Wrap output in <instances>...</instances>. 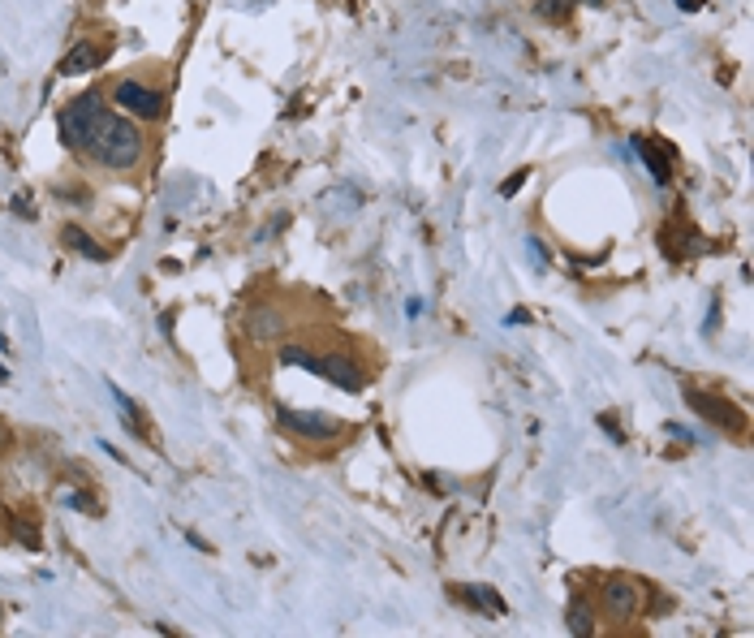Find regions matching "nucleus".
I'll return each instance as SVG.
<instances>
[{
    "label": "nucleus",
    "mask_w": 754,
    "mask_h": 638,
    "mask_svg": "<svg viewBox=\"0 0 754 638\" xmlns=\"http://www.w3.org/2000/svg\"><path fill=\"white\" fill-rule=\"evenodd\" d=\"M87 155L96 164H104V169H134L143 160V134L121 113H104L91 143H87Z\"/></svg>",
    "instance_id": "1"
},
{
    "label": "nucleus",
    "mask_w": 754,
    "mask_h": 638,
    "mask_svg": "<svg viewBox=\"0 0 754 638\" xmlns=\"http://www.w3.org/2000/svg\"><path fill=\"white\" fill-rule=\"evenodd\" d=\"M108 108H104V96L99 91H87V96H78L61 113V143L73 151H87V143H91V134H96L99 117H104Z\"/></svg>",
    "instance_id": "2"
},
{
    "label": "nucleus",
    "mask_w": 754,
    "mask_h": 638,
    "mask_svg": "<svg viewBox=\"0 0 754 638\" xmlns=\"http://www.w3.org/2000/svg\"><path fill=\"white\" fill-rule=\"evenodd\" d=\"M113 104L121 108L125 117H138V122H160L164 108H169L164 91H155V87H147V82H134V78H125V82L113 87Z\"/></svg>",
    "instance_id": "3"
},
{
    "label": "nucleus",
    "mask_w": 754,
    "mask_h": 638,
    "mask_svg": "<svg viewBox=\"0 0 754 638\" xmlns=\"http://www.w3.org/2000/svg\"><path fill=\"white\" fill-rule=\"evenodd\" d=\"M276 423H281V427H289L293 436H302V441H311V444L337 441V436L345 432L341 423H337V418H328L323 410H311V415H306V410H289V406H281V410H276Z\"/></svg>",
    "instance_id": "4"
},
{
    "label": "nucleus",
    "mask_w": 754,
    "mask_h": 638,
    "mask_svg": "<svg viewBox=\"0 0 754 638\" xmlns=\"http://www.w3.org/2000/svg\"><path fill=\"white\" fill-rule=\"evenodd\" d=\"M685 406H690L694 415H703L707 423L725 427V432H741V427H746V415H741L733 401H725V397H716V393H707V389H685Z\"/></svg>",
    "instance_id": "5"
},
{
    "label": "nucleus",
    "mask_w": 754,
    "mask_h": 638,
    "mask_svg": "<svg viewBox=\"0 0 754 638\" xmlns=\"http://www.w3.org/2000/svg\"><path fill=\"white\" fill-rule=\"evenodd\" d=\"M311 371L323 375L332 389H345V393H358V389H363V371H358L354 358H345V354H323V358L315 354V367Z\"/></svg>",
    "instance_id": "6"
},
{
    "label": "nucleus",
    "mask_w": 754,
    "mask_h": 638,
    "mask_svg": "<svg viewBox=\"0 0 754 638\" xmlns=\"http://www.w3.org/2000/svg\"><path fill=\"white\" fill-rule=\"evenodd\" d=\"M604 609H608L612 621H630L638 613V587L630 578H608L604 583Z\"/></svg>",
    "instance_id": "7"
},
{
    "label": "nucleus",
    "mask_w": 754,
    "mask_h": 638,
    "mask_svg": "<svg viewBox=\"0 0 754 638\" xmlns=\"http://www.w3.org/2000/svg\"><path fill=\"white\" fill-rule=\"evenodd\" d=\"M99 61H104V48L99 44H91V39H82V44H73L65 56H61V74H91V70H99Z\"/></svg>",
    "instance_id": "8"
},
{
    "label": "nucleus",
    "mask_w": 754,
    "mask_h": 638,
    "mask_svg": "<svg viewBox=\"0 0 754 638\" xmlns=\"http://www.w3.org/2000/svg\"><path fill=\"white\" fill-rule=\"evenodd\" d=\"M108 393H113V401H117V410H121V423H125V432L130 436H138V441H147V444H155V436L147 432V418H143V410L130 401V397L117 389V384H108Z\"/></svg>",
    "instance_id": "9"
},
{
    "label": "nucleus",
    "mask_w": 754,
    "mask_h": 638,
    "mask_svg": "<svg viewBox=\"0 0 754 638\" xmlns=\"http://www.w3.org/2000/svg\"><path fill=\"white\" fill-rule=\"evenodd\" d=\"M61 242L70 246V250H78L82 259H91V264H104V259H108V250H104V246H99L96 238L87 233V229H78V224H65V233H61Z\"/></svg>",
    "instance_id": "10"
},
{
    "label": "nucleus",
    "mask_w": 754,
    "mask_h": 638,
    "mask_svg": "<svg viewBox=\"0 0 754 638\" xmlns=\"http://www.w3.org/2000/svg\"><path fill=\"white\" fill-rule=\"evenodd\" d=\"M457 595H462V604L479 609V613H487V617H505V600H500V595H496L491 587H457Z\"/></svg>",
    "instance_id": "11"
},
{
    "label": "nucleus",
    "mask_w": 754,
    "mask_h": 638,
    "mask_svg": "<svg viewBox=\"0 0 754 638\" xmlns=\"http://www.w3.org/2000/svg\"><path fill=\"white\" fill-rule=\"evenodd\" d=\"M633 151L642 155V164L651 169V177H656V186H668V151H659V147H651L647 139H633Z\"/></svg>",
    "instance_id": "12"
},
{
    "label": "nucleus",
    "mask_w": 754,
    "mask_h": 638,
    "mask_svg": "<svg viewBox=\"0 0 754 638\" xmlns=\"http://www.w3.org/2000/svg\"><path fill=\"white\" fill-rule=\"evenodd\" d=\"M9 531H13V540L22 543L26 552H39V543H44V535H39V522L26 514H13L9 517Z\"/></svg>",
    "instance_id": "13"
},
{
    "label": "nucleus",
    "mask_w": 754,
    "mask_h": 638,
    "mask_svg": "<svg viewBox=\"0 0 754 638\" xmlns=\"http://www.w3.org/2000/svg\"><path fill=\"white\" fill-rule=\"evenodd\" d=\"M565 621H569V634H591L595 630V617H591V604H586L582 595H574L569 600V613H565Z\"/></svg>",
    "instance_id": "14"
},
{
    "label": "nucleus",
    "mask_w": 754,
    "mask_h": 638,
    "mask_svg": "<svg viewBox=\"0 0 754 638\" xmlns=\"http://www.w3.org/2000/svg\"><path fill=\"white\" fill-rule=\"evenodd\" d=\"M250 332L259 337V341H268L281 332V315L272 311V306H259V311H250Z\"/></svg>",
    "instance_id": "15"
},
{
    "label": "nucleus",
    "mask_w": 754,
    "mask_h": 638,
    "mask_svg": "<svg viewBox=\"0 0 754 638\" xmlns=\"http://www.w3.org/2000/svg\"><path fill=\"white\" fill-rule=\"evenodd\" d=\"M569 9H574V0H535V18H543V22H565Z\"/></svg>",
    "instance_id": "16"
},
{
    "label": "nucleus",
    "mask_w": 754,
    "mask_h": 638,
    "mask_svg": "<svg viewBox=\"0 0 754 638\" xmlns=\"http://www.w3.org/2000/svg\"><path fill=\"white\" fill-rule=\"evenodd\" d=\"M526 250H531V259H535L539 268L548 264V255H543V242H539V238H526Z\"/></svg>",
    "instance_id": "17"
},
{
    "label": "nucleus",
    "mask_w": 754,
    "mask_h": 638,
    "mask_svg": "<svg viewBox=\"0 0 754 638\" xmlns=\"http://www.w3.org/2000/svg\"><path fill=\"white\" fill-rule=\"evenodd\" d=\"M522 181H526V172H517V177H509V181L500 186V195H505V198H509V195H517V190H522Z\"/></svg>",
    "instance_id": "18"
},
{
    "label": "nucleus",
    "mask_w": 754,
    "mask_h": 638,
    "mask_svg": "<svg viewBox=\"0 0 754 638\" xmlns=\"http://www.w3.org/2000/svg\"><path fill=\"white\" fill-rule=\"evenodd\" d=\"M599 423H604V432H608V436H612V441H616V444H621V441H625V432H621V427H616V423H612V418H608V415H604V418H599Z\"/></svg>",
    "instance_id": "19"
},
{
    "label": "nucleus",
    "mask_w": 754,
    "mask_h": 638,
    "mask_svg": "<svg viewBox=\"0 0 754 638\" xmlns=\"http://www.w3.org/2000/svg\"><path fill=\"white\" fill-rule=\"evenodd\" d=\"M406 315H410V319L423 315V302H418V298H410V302H406Z\"/></svg>",
    "instance_id": "20"
},
{
    "label": "nucleus",
    "mask_w": 754,
    "mask_h": 638,
    "mask_svg": "<svg viewBox=\"0 0 754 638\" xmlns=\"http://www.w3.org/2000/svg\"><path fill=\"white\" fill-rule=\"evenodd\" d=\"M677 9H685V13H694V9H699V0H677Z\"/></svg>",
    "instance_id": "21"
},
{
    "label": "nucleus",
    "mask_w": 754,
    "mask_h": 638,
    "mask_svg": "<svg viewBox=\"0 0 754 638\" xmlns=\"http://www.w3.org/2000/svg\"><path fill=\"white\" fill-rule=\"evenodd\" d=\"M4 449H9V427L0 423V453H4Z\"/></svg>",
    "instance_id": "22"
},
{
    "label": "nucleus",
    "mask_w": 754,
    "mask_h": 638,
    "mask_svg": "<svg viewBox=\"0 0 754 638\" xmlns=\"http://www.w3.org/2000/svg\"><path fill=\"white\" fill-rule=\"evenodd\" d=\"M4 380H9V371H4V363H0V384H4Z\"/></svg>",
    "instance_id": "23"
},
{
    "label": "nucleus",
    "mask_w": 754,
    "mask_h": 638,
    "mask_svg": "<svg viewBox=\"0 0 754 638\" xmlns=\"http://www.w3.org/2000/svg\"><path fill=\"white\" fill-rule=\"evenodd\" d=\"M586 4H599V0H586Z\"/></svg>",
    "instance_id": "24"
}]
</instances>
